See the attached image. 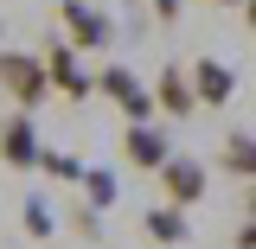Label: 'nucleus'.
<instances>
[{
  "mask_svg": "<svg viewBox=\"0 0 256 249\" xmlns=\"http://www.w3.org/2000/svg\"><path fill=\"white\" fill-rule=\"evenodd\" d=\"M154 179H160V192H166L160 205H173V211H192V205L212 192V173H205V160H192V154H173V160L154 173Z\"/></svg>",
  "mask_w": 256,
  "mask_h": 249,
  "instance_id": "nucleus-4",
  "label": "nucleus"
},
{
  "mask_svg": "<svg viewBox=\"0 0 256 249\" xmlns=\"http://www.w3.org/2000/svg\"><path fill=\"white\" fill-rule=\"evenodd\" d=\"M218 173H230L237 186H256V134L250 128H230L218 141Z\"/></svg>",
  "mask_w": 256,
  "mask_h": 249,
  "instance_id": "nucleus-10",
  "label": "nucleus"
},
{
  "mask_svg": "<svg viewBox=\"0 0 256 249\" xmlns=\"http://www.w3.org/2000/svg\"><path fill=\"white\" fill-rule=\"evenodd\" d=\"M84 198H90V211H109L116 205V173L109 166H84Z\"/></svg>",
  "mask_w": 256,
  "mask_h": 249,
  "instance_id": "nucleus-13",
  "label": "nucleus"
},
{
  "mask_svg": "<svg viewBox=\"0 0 256 249\" xmlns=\"http://www.w3.org/2000/svg\"><path fill=\"white\" fill-rule=\"evenodd\" d=\"M102 211H90V205H77V211H70V224H77V237H90V243H102Z\"/></svg>",
  "mask_w": 256,
  "mask_h": 249,
  "instance_id": "nucleus-16",
  "label": "nucleus"
},
{
  "mask_svg": "<svg viewBox=\"0 0 256 249\" xmlns=\"http://www.w3.org/2000/svg\"><path fill=\"white\" fill-rule=\"evenodd\" d=\"M38 173H52V179H64V186H84V160L64 154V147H45V154H38Z\"/></svg>",
  "mask_w": 256,
  "mask_h": 249,
  "instance_id": "nucleus-12",
  "label": "nucleus"
},
{
  "mask_svg": "<svg viewBox=\"0 0 256 249\" xmlns=\"http://www.w3.org/2000/svg\"><path fill=\"white\" fill-rule=\"evenodd\" d=\"M0 90L13 96V109H38V102L52 96L45 58H32V51H6V45H0Z\"/></svg>",
  "mask_w": 256,
  "mask_h": 249,
  "instance_id": "nucleus-1",
  "label": "nucleus"
},
{
  "mask_svg": "<svg viewBox=\"0 0 256 249\" xmlns=\"http://www.w3.org/2000/svg\"><path fill=\"white\" fill-rule=\"evenodd\" d=\"M45 154V141H38V128H32V109H13L6 122H0V160L13 166V173H32Z\"/></svg>",
  "mask_w": 256,
  "mask_h": 249,
  "instance_id": "nucleus-6",
  "label": "nucleus"
},
{
  "mask_svg": "<svg viewBox=\"0 0 256 249\" xmlns=\"http://www.w3.org/2000/svg\"><path fill=\"white\" fill-rule=\"evenodd\" d=\"M230 249H256V186L244 192V224L230 230Z\"/></svg>",
  "mask_w": 256,
  "mask_h": 249,
  "instance_id": "nucleus-15",
  "label": "nucleus"
},
{
  "mask_svg": "<svg viewBox=\"0 0 256 249\" xmlns=\"http://www.w3.org/2000/svg\"><path fill=\"white\" fill-rule=\"evenodd\" d=\"M205 6H244V0H205Z\"/></svg>",
  "mask_w": 256,
  "mask_h": 249,
  "instance_id": "nucleus-19",
  "label": "nucleus"
},
{
  "mask_svg": "<svg viewBox=\"0 0 256 249\" xmlns=\"http://www.w3.org/2000/svg\"><path fill=\"white\" fill-rule=\"evenodd\" d=\"M186 70H192V90H198V109H224V102L237 96V70H230V64L198 58V64H186Z\"/></svg>",
  "mask_w": 256,
  "mask_h": 249,
  "instance_id": "nucleus-9",
  "label": "nucleus"
},
{
  "mask_svg": "<svg viewBox=\"0 0 256 249\" xmlns=\"http://www.w3.org/2000/svg\"><path fill=\"white\" fill-rule=\"evenodd\" d=\"M154 102H160V115H180V122L198 115V90H192V70H186V64H160Z\"/></svg>",
  "mask_w": 256,
  "mask_h": 249,
  "instance_id": "nucleus-7",
  "label": "nucleus"
},
{
  "mask_svg": "<svg viewBox=\"0 0 256 249\" xmlns=\"http://www.w3.org/2000/svg\"><path fill=\"white\" fill-rule=\"evenodd\" d=\"M148 237H154L160 249L186 243V211H173V205H154V211H148Z\"/></svg>",
  "mask_w": 256,
  "mask_h": 249,
  "instance_id": "nucleus-11",
  "label": "nucleus"
},
{
  "mask_svg": "<svg viewBox=\"0 0 256 249\" xmlns=\"http://www.w3.org/2000/svg\"><path fill=\"white\" fill-rule=\"evenodd\" d=\"M148 6H154L160 26H180V6H186V0H148Z\"/></svg>",
  "mask_w": 256,
  "mask_h": 249,
  "instance_id": "nucleus-17",
  "label": "nucleus"
},
{
  "mask_svg": "<svg viewBox=\"0 0 256 249\" xmlns=\"http://www.w3.org/2000/svg\"><path fill=\"white\" fill-rule=\"evenodd\" d=\"M166 160H173V141H166L160 122H128L122 128V166L128 173H160Z\"/></svg>",
  "mask_w": 256,
  "mask_h": 249,
  "instance_id": "nucleus-5",
  "label": "nucleus"
},
{
  "mask_svg": "<svg viewBox=\"0 0 256 249\" xmlns=\"http://www.w3.org/2000/svg\"><path fill=\"white\" fill-rule=\"evenodd\" d=\"M20 218H26V237H38V243L58 230V218H52V205H45V198H26V211H20Z\"/></svg>",
  "mask_w": 256,
  "mask_h": 249,
  "instance_id": "nucleus-14",
  "label": "nucleus"
},
{
  "mask_svg": "<svg viewBox=\"0 0 256 249\" xmlns=\"http://www.w3.org/2000/svg\"><path fill=\"white\" fill-rule=\"evenodd\" d=\"M244 26H250V32H256V0H244Z\"/></svg>",
  "mask_w": 256,
  "mask_h": 249,
  "instance_id": "nucleus-18",
  "label": "nucleus"
},
{
  "mask_svg": "<svg viewBox=\"0 0 256 249\" xmlns=\"http://www.w3.org/2000/svg\"><path fill=\"white\" fill-rule=\"evenodd\" d=\"M38 58H45V77H52V90H58V96H70V102H84V96L96 90L90 77H84V64H77V51H70L64 38H52V45H45Z\"/></svg>",
  "mask_w": 256,
  "mask_h": 249,
  "instance_id": "nucleus-8",
  "label": "nucleus"
},
{
  "mask_svg": "<svg viewBox=\"0 0 256 249\" xmlns=\"http://www.w3.org/2000/svg\"><path fill=\"white\" fill-rule=\"evenodd\" d=\"M58 38L70 45V51H109L116 26L96 13L90 0H58Z\"/></svg>",
  "mask_w": 256,
  "mask_h": 249,
  "instance_id": "nucleus-3",
  "label": "nucleus"
},
{
  "mask_svg": "<svg viewBox=\"0 0 256 249\" xmlns=\"http://www.w3.org/2000/svg\"><path fill=\"white\" fill-rule=\"evenodd\" d=\"M96 90L109 96V102L122 109L128 122H154V115H160L154 90H148V83H141V77H134L128 64H102V70H96Z\"/></svg>",
  "mask_w": 256,
  "mask_h": 249,
  "instance_id": "nucleus-2",
  "label": "nucleus"
}]
</instances>
